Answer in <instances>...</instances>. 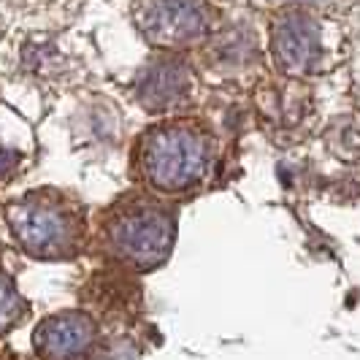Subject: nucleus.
I'll use <instances>...</instances> for the list:
<instances>
[{
  "instance_id": "obj_1",
  "label": "nucleus",
  "mask_w": 360,
  "mask_h": 360,
  "mask_svg": "<svg viewBox=\"0 0 360 360\" xmlns=\"http://www.w3.org/2000/svg\"><path fill=\"white\" fill-rule=\"evenodd\" d=\"M214 162V136L198 117H168L149 125L136 146L141 179L158 193H187L209 176Z\"/></svg>"
},
{
  "instance_id": "obj_2",
  "label": "nucleus",
  "mask_w": 360,
  "mask_h": 360,
  "mask_svg": "<svg viewBox=\"0 0 360 360\" xmlns=\"http://www.w3.org/2000/svg\"><path fill=\"white\" fill-rule=\"evenodd\" d=\"M274 65L288 79H311L336 71L344 60L342 25L309 8H276L269 19Z\"/></svg>"
},
{
  "instance_id": "obj_3",
  "label": "nucleus",
  "mask_w": 360,
  "mask_h": 360,
  "mask_svg": "<svg viewBox=\"0 0 360 360\" xmlns=\"http://www.w3.org/2000/svg\"><path fill=\"white\" fill-rule=\"evenodd\" d=\"M6 222L17 244L33 257H71L82 241V217L57 190H36L6 206Z\"/></svg>"
},
{
  "instance_id": "obj_4",
  "label": "nucleus",
  "mask_w": 360,
  "mask_h": 360,
  "mask_svg": "<svg viewBox=\"0 0 360 360\" xmlns=\"http://www.w3.org/2000/svg\"><path fill=\"white\" fill-rule=\"evenodd\" d=\"M176 217L149 198L120 203L106 219V244L114 257L136 269H155L171 255Z\"/></svg>"
},
{
  "instance_id": "obj_5",
  "label": "nucleus",
  "mask_w": 360,
  "mask_h": 360,
  "mask_svg": "<svg viewBox=\"0 0 360 360\" xmlns=\"http://www.w3.org/2000/svg\"><path fill=\"white\" fill-rule=\"evenodd\" d=\"M130 17L149 46L176 54L214 33L209 0H133Z\"/></svg>"
},
{
  "instance_id": "obj_6",
  "label": "nucleus",
  "mask_w": 360,
  "mask_h": 360,
  "mask_svg": "<svg viewBox=\"0 0 360 360\" xmlns=\"http://www.w3.org/2000/svg\"><path fill=\"white\" fill-rule=\"evenodd\" d=\"M133 95L139 106L152 114L179 117V111L190 106L195 95V73L184 57L162 52L136 73Z\"/></svg>"
},
{
  "instance_id": "obj_7",
  "label": "nucleus",
  "mask_w": 360,
  "mask_h": 360,
  "mask_svg": "<svg viewBox=\"0 0 360 360\" xmlns=\"http://www.w3.org/2000/svg\"><path fill=\"white\" fill-rule=\"evenodd\" d=\"M33 344L44 360H79L95 344V325L87 314L79 311L52 314L38 323Z\"/></svg>"
},
{
  "instance_id": "obj_8",
  "label": "nucleus",
  "mask_w": 360,
  "mask_h": 360,
  "mask_svg": "<svg viewBox=\"0 0 360 360\" xmlns=\"http://www.w3.org/2000/svg\"><path fill=\"white\" fill-rule=\"evenodd\" d=\"M257 108L263 120H274L276 127H288L298 122L307 111H311V98L298 79H285L279 84H269L260 90Z\"/></svg>"
},
{
  "instance_id": "obj_9",
  "label": "nucleus",
  "mask_w": 360,
  "mask_h": 360,
  "mask_svg": "<svg viewBox=\"0 0 360 360\" xmlns=\"http://www.w3.org/2000/svg\"><path fill=\"white\" fill-rule=\"evenodd\" d=\"M25 311H27V304L19 295L14 279L0 269V336L8 333L11 328H17L25 317Z\"/></svg>"
},
{
  "instance_id": "obj_10",
  "label": "nucleus",
  "mask_w": 360,
  "mask_h": 360,
  "mask_svg": "<svg viewBox=\"0 0 360 360\" xmlns=\"http://www.w3.org/2000/svg\"><path fill=\"white\" fill-rule=\"evenodd\" d=\"M269 8H309V11H320V14H328V17H336L339 11L347 8L349 0H257Z\"/></svg>"
},
{
  "instance_id": "obj_11",
  "label": "nucleus",
  "mask_w": 360,
  "mask_h": 360,
  "mask_svg": "<svg viewBox=\"0 0 360 360\" xmlns=\"http://www.w3.org/2000/svg\"><path fill=\"white\" fill-rule=\"evenodd\" d=\"M22 152H19L14 144H8L3 136H0V184H6V181H11L14 176L19 174V168H22Z\"/></svg>"
}]
</instances>
